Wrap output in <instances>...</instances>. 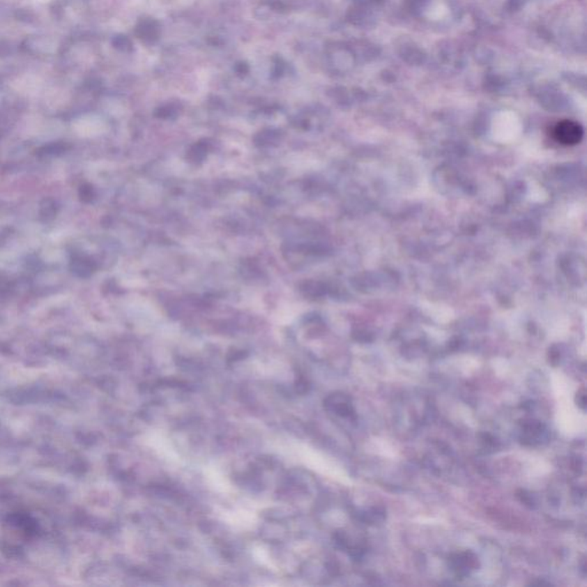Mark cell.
<instances>
[{"label":"cell","instance_id":"obj_1","mask_svg":"<svg viewBox=\"0 0 587 587\" xmlns=\"http://www.w3.org/2000/svg\"><path fill=\"white\" fill-rule=\"evenodd\" d=\"M554 138L561 145L574 146L581 142L584 131L578 123L572 121H561L554 128Z\"/></svg>","mask_w":587,"mask_h":587},{"label":"cell","instance_id":"obj_2","mask_svg":"<svg viewBox=\"0 0 587 587\" xmlns=\"http://www.w3.org/2000/svg\"><path fill=\"white\" fill-rule=\"evenodd\" d=\"M545 426L539 421H526L523 425L522 442L526 445H535L542 442V439L545 435Z\"/></svg>","mask_w":587,"mask_h":587},{"label":"cell","instance_id":"obj_3","mask_svg":"<svg viewBox=\"0 0 587 587\" xmlns=\"http://www.w3.org/2000/svg\"><path fill=\"white\" fill-rule=\"evenodd\" d=\"M450 563L453 570L458 574H468V571L473 570L478 565V558L471 552L453 555Z\"/></svg>","mask_w":587,"mask_h":587},{"label":"cell","instance_id":"obj_4","mask_svg":"<svg viewBox=\"0 0 587 587\" xmlns=\"http://www.w3.org/2000/svg\"><path fill=\"white\" fill-rule=\"evenodd\" d=\"M577 403L579 406L585 410V404H586V397H585L584 392H578Z\"/></svg>","mask_w":587,"mask_h":587}]
</instances>
